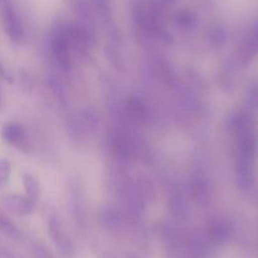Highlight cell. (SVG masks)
<instances>
[{
	"label": "cell",
	"instance_id": "obj_5",
	"mask_svg": "<svg viewBox=\"0 0 258 258\" xmlns=\"http://www.w3.org/2000/svg\"><path fill=\"white\" fill-rule=\"evenodd\" d=\"M2 138L5 143L15 146H22L24 143V130L18 123H8L3 127Z\"/></svg>",
	"mask_w": 258,
	"mask_h": 258
},
{
	"label": "cell",
	"instance_id": "obj_16",
	"mask_svg": "<svg viewBox=\"0 0 258 258\" xmlns=\"http://www.w3.org/2000/svg\"><path fill=\"white\" fill-rule=\"evenodd\" d=\"M0 258H4V254H3V251H0Z\"/></svg>",
	"mask_w": 258,
	"mask_h": 258
},
{
	"label": "cell",
	"instance_id": "obj_7",
	"mask_svg": "<svg viewBox=\"0 0 258 258\" xmlns=\"http://www.w3.org/2000/svg\"><path fill=\"white\" fill-rule=\"evenodd\" d=\"M23 185H24L28 198L34 201V199H37L39 197V184H38L37 179L34 176L25 173L23 175Z\"/></svg>",
	"mask_w": 258,
	"mask_h": 258
},
{
	"label": "cell",
	"instance_id": "obj_13",
	"mask_svg": "<svg viewBox=\"0 0 258 258\" xmlns=\"http://www.w3.org/2000/svg\"><path fill=\"white\" fill-rule=\"evenodd\" d=\"M96 7L98 8V10H101L102 13L108 12V7H110V0H93Z\"/></svg>",
	"mask_w": 258,
	"mask_h": 258
},
{
	"label": "cell",
	"instance_id": "obj_10",
	"mask_svg": "<svg viewBox=\"0 0 258 258\" xmlns=\"http://www.w3.org/2000/svg\"><path fill=\"white\" fill-rule=\"evenodd\" d=\"M12 173V164L7 159H0V188L5 186L9 181Z\"/></svg>",
	"mask_w": 258,
	"mask_h": 258
},
{
	"label": "cell",
	"instance_id": "obj_12",
	"mask_svg": "<svg viewBox=\"0 0 258 258\" xmlns=\"http://www.w3.org/2000/svg\"><path fill=\"white\" fill-rule=\"evenodd\" d=\"M33 252H34L35 258H53L50 252L43 246H39V244H35L34 248H33Z\"/></svg>",
	"mask_w": 258,
	"mask_h": 258
},
{
	"label": "cell",
	"instance_id": "obj_14",
	"mask_svg": "<svg viewBox=\"0 0 258 258\" xmlns=\"http://www.w3.org/2000/svg\"><path fill=\"white\" fill-rule=\"evenodd\" d=\"M0 77H3L5 81H8V82H13L12 73H10L8 70H5V67H4V64L2 63V60H0Z\"/></svg>",
	"mask_w": 258,
	"mask_h": 258
},
{
	"label": "cell",
	"instance_id": "obj_3",
	"mask_svg": "<svg viewBox=\"0 0 258 258\" xmlns=\"http://www.w3.org/2000/svg\"><path fill=\"white\" fill-rule=\"evenodd\" d=\"M4 207L8 211L19 216H30L34 213L35 206L32 199L22 196H8L4 198Z\"/></svg>",
	"mask_w": 258,
	"mask_h": 258
},
{
	"label": "cell",
	"instance_id": "obj_15",
	"mask_svg": "<svg viewBox=\"0 0 258 258\" xmlns=\"http://www.w3.org/2000/svg\"><path fill=\"white\" fill-rule=\"evenodd\" d=\"M174 2H175V0H158V3L161 7H164V5H171Z\"/></svg>",
	"mask_w": 258,
	"mask_h": 258
},
{
	"label": "cell",
	"instance_id": "obj_9",
	"mask_svg": "<svg viewBox=\"0 0 258 258\" xmlns=\"http://www.w3.org/2000/svg\"><path fill=\"white\" fill-rule=\"evenodd\" d=\"M176 23H178L179 27L183 28V29H190V28H193L194 25H196L197 18L194 17V14H191V13L183 12L176 17Z\"/></svg>",
	"mask_w": 258,
	"mask_h": 258
},
{
	"label": "cell",
	"instance_id": "obj_11",
	"mask_svg": "<svg viewBox=\"0 0 258 258\" xmlns=\"http://www.w3.org/2000/svg\"><path fill=\"white\" fill-rule=\"evenodd\" d=\"M206 196L207 190L206 185H204V181L198 179V180L193 184V197L197 199V202H203Z\"/></svg>",
	"mask_w": 258,
	"mask_h": 258
},
{
	"label": "cell",
	"instance_id": "obj_2",
	"mask_svg": "<svg viewBox=\"0 0 258 258\" xmlns=\"http://www.w3.org/2000/svg\"><path fill=\"white\" fill-rule=\"evenodd\" d=\"M53 48V54H54L55 59L58 60L60 67L64 71L70 70L71 67V49H72V45H71L70 38H68L67 29L60 30L53 38L52 43Z\"/></svg>",
	"mask_w": 258,
	"mask_h": 258
},
{
	"label": "cell",
	"instance_id": "obj_6",
	"mask_svg": "<svg viewBox=\"0 0 258 258\" xmlns=\"http://www.w3.org/2000/svg\"><path fill=\"white\" fill-rule=\"evenodd\" d=\"M126 112L133 122L143 123L148 117V111L145 105L139 98H128L126 103Z\"/></svg>",
	"mask_w": 258,
	"mask_h": 258
},
{
	"label": "cell",
	"instance_id": "obj_4",
	"mask_svg": "<svg viewBox=\"0 0 258 258\" xmlns=\"http://www.w3.org/2000/svg\"><path fill=\"white\" fill-rule=\"evenodd\" d=\"M48 226H49L50 236H52L57 248H59L60 253L67 258L72 256V247H71V243L68 242V239L66 238L64 234H63L62 229H60L59 227V223H58L57 217H55L54 214H52V216L49 217Z\"/></svg>",
	"mask_w": 258,
	"mask_h": 258
},
{
	"label": "cell",
	"instance_id": "obj_17",
	"mask_svg": "<svg viewBox=\"0 0 258 258\" xmlns=\"http://www.w3.org/2000/svg\"><path fill=\"white\" fill-rule=\"evenodd\" d=\"M0 101H2V93H0Z\"/></svg>",
	"mask_w": 258,
	"mask_h": 258
},
{
	"label": "cell",
	"instance_id": "obj_8",
	"mask_svg": "<svg viewBox=\"0 0 258 258\" xmlns=\"http://www.w3.org/2000/svg\"><path fill=\"white\" fill-rule=\"evenodd\" d=\"M0 232L10 238H19V231L17 229V227L3 214H0Z\"/></svg>",
	"mask_w": 258,
	"mask_h": 258
},
{
	"label": "cell",
	"instance_id": "obj_1",
	"mask_svg": "<svg viewBox=\"0 0 258 258\" xmlns=\"http://www.w3.org/2000/svg\"><path fill=\"white\" fill-rule=\"evenodd\" d=\"M3 25L7 35L13 43H19L22 42L24 38V29H23L22 22H20L19 17H18L17 12L14 8L9 4L5 3L3 7Z\"/></svg>",
	"mask_w": 258,
	"mask_h": 258
}]
</instances>
